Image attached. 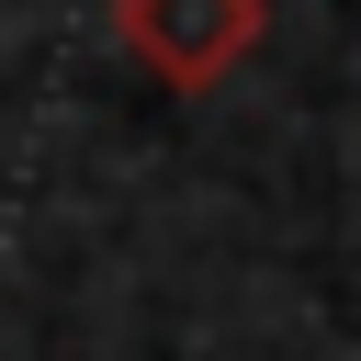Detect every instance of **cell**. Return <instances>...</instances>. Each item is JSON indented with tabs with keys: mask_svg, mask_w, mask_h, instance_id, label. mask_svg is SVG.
<instances>
[{
	"mask_svg": "<svg viewBox=\"0 0 361 361\" xmlns=\"http://www.w3.org/2000/svg\"><path fill=\"white\" fill-rule=\"evenodd\" d=\"M113 34L147 79L169 90H214L248 45H259V0H113Z\"/></svg>",
	"mask_w": 361,
	"mask_h": 361,
	"instance_id": "1",
	"label": "cell"
}]
</instances>
